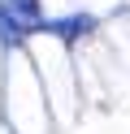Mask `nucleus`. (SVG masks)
<instances>
[{
  "label": "nucleus",
  "instance_id": "obj_2",
  "mask_svg": "<svg viewBox=\"0 0 130 134\" xmlns=\"http://www.w3.org/2000/svg\"><path fill=\"white\" fill-rule=\"evenodd\" d=\"M52 30H56V35H65V39L87 35V30H91V18H65V22H52Z\"/></svg>",
  "mask_w": 130,
  "mask_h": 134
},
{
  "label": "nucleus",
  "instance_id": "obj_1",
  "mask_svg": "<svg viewBox=\"0 0 130 134\" xmlns=\"http://www.w3.org/2000/svg\"><path fill=\"white\" fill-rule=\"evenodd\" d=\"M0 35H4V39H22L26 35V22L17 18L9 4H0Z\"/></svg>",
  "mask_w": 130,
  "mask_h": 134
}]
</instances>
